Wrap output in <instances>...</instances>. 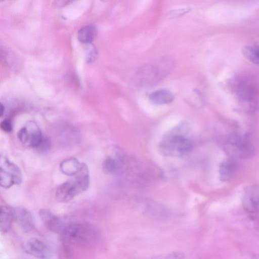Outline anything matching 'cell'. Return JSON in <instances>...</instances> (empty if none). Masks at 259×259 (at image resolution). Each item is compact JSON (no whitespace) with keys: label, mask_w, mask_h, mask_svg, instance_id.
Masks as SVG:
<instances>
[{"label":"cell","mask_w":259,"mask_h":259,"mask_svg":"<svg viewBox=\"0 0 259 259\" xmlns=\"http://www.w3.org/2000/svg\"><path fill=\"white\" fill-rule=\"evenodd\" d=\"M81 163L75 157L68 158L61 161L60 164V169L65 175L74 176L78 171Z\"/></svg>","instance_id":"cell-18"},{"label":"cell","mask_w":259,"mask_h":259,"mask_svg":"<svg viewBox=\"0 0 259 259\" xmlns=\"http://www.w3.org/2000/svg\"><path fill=\"white\" fill-rule=\"evenodd\" d=\"M23 177L21 169L5 156L0 160V184L1 187L9 188L14 185H20Z\"/></svg>","instance_id":"cell-5"},{"label":"cell","mask_w":259,"mask_h":259,"mask_svg":"<svg viewBox=\"0 0 259 259\" xmlns=\"http://www.w3.org/2000/svg\"><path fill=\"white\" fill-rule=\"evenodd\" d=\"M173 94L169 90L161 89L151 93L149 96L151 103L156 105L169 104L174 100Z\"/></svg>","instance_id":"cell-16"},{"label":"cell","mask_w":259,"mask_h":259,"mask_svg":"<svg viewBox=\"0 0 259 259\" xmlns=\"http://www.w3.org/2000/svg\"><path fill=\"white\" fill-rule=\"evenodd\" d=\"M242 204L248 212H259V187L250 186L247 188L243 197Z\"/></svg>","instance_id":"cell-11"},{"label":"cell","mask_w":259,"mask_h":259,"mask_svg":"<svg viewBox=\"0 0 259 259\" xmlns=\"http://www.w3.org/2000/svg\"><path fill=\"white\" fill-rule=\"evenodd\" d=\"M98 34L97 27L90 24L81 28L77 32L78 40L82 44L88 45L92 44Z\"/></svg>","instance_id":"cell-17"},{"label":"cell","mask_w":259,"mask_h":259,"mask_svg":"<svg viewBox=\"0 0 259 259\" xmlns=\"http://www.w3.org/2000/svg\"><path fill=\"white\" fill-rule=\"evenodd\" d=\"M74 179L78 182L83 192L86 191L90 186V174L88 165L81 163L78 171L74 175Z\"/></svg>","instance_id":"cell-19"},{"label":"cell","mask_w":259,"mask_h":259,"mask_svg":"<svg viewBox=\"0 0 259 259\" xmlns=\"http://www.w3.org/2000/svg\"><path fill=\"white\" fill-rule=\"evenodd\" d=\"M5 1H6V0H1V2Z\"/></svg>","instance_id":"cell-28"},{"label":"cell","mask_w":259,"mask_h":259,"mask_svg":"<svg viewBox=\"0 0 259 259\" xmlns=\"http://www.w3.org/2000/svg\"><path fill=\"white\" fill-rule=\"evenodd\" d=\"M119 165L118 161L112 157L105 159L102 164L103 171L106 174H113L117 172Z\"/></svg>","instance_id":"cell-20"},{"label":"cell","mask_w":259,"mask_h":259,"mask_svg":"<svg viewBox=\"0 0 259 259\" xmlns=\"http://www.w3.org/2000/svg\"><path fill=\"white\" fill-rule=\"evenodd\" d=\"M39 214L43 223L50 230L59 234L67 223L46 209H40Z\"/></svg>","instance_id":"cell-12"},{"label":"cell","mask_w":259,"mask_h":259,"mask_svg":"<svg viewBox=\"0 0 259 259\" xmlns=\"http://www.w3.org/2000/svg\"><path fill=\"white\" fill-rule=\"evenodd\" d=\"M85 59L88 63H92L95 61L98 57V50L92 43L85 45Z\"/></svg>","instance_id":"cell-21"},{"label":"cell","mask_w":259,"mask_h":259,"mask_svg":"<svg viewBox=\"0 0 259 259\" xmlns=\"http://www.w3.org/2000/svg\"><path fill=\"white\" fill-rule=\"evenodd\" d=\"M101 1H103V2H107V1H109V0H101Z\"/></svg>","instance_id":"cell-27"},{"label":"cell","mask_w":259,"mask_h":259,"mask_svg":"<svg viewBox=\"0 0 259 259\" xmlns=\"http://www.w3.org/2000/svg\"><path fill=\"white\" fill-rule=\"evenodd\" d=\"M190 126L181 122L167 132L159 143L161 153L166 156L179 157L188 154L192 149L193 141L187 137Z\"/></svg>","instance_id":"cell-1"},{"label":"cell","mask_w":259,"mask_h":259,"mask_svg":"<svg viewBox=\"0 0 259 259\" xmlns=\"http://www.w3.org/2000/svg\"><path fill=\"white\" fill-rule=\"evenodd\" d=\"M23 248L26 253L37 258H49L52 255L50 247L44 241L36 238H32L27 240Z\"/></svg>","instance_id":"cell-9"},{"label":"cell","mask_w":259,"mask_h":259,"mask_svg":"<svg viewBox=\"0 0 259 259\" xmlns=\"http://www.w3.org/2000/svg\"><path fill=\"white\" fill-rule=\"evenodd\" d=\"M1 127L3 131L10 133L12 130V125L11 120L8 118L4 119L1 123Z\"/></svg>","instance_id":"cell-25"},{"label":"cell","mask_w":259,"mask_h":259,"mask_svg":"<svg viewBox=\"0 0 259 259\" xmlns=\"http://www.w3.org/2000/svg\"><path fill=\"white\" fill-rule=\"evenodd\" d=\"M0 111H1V112H1V113H0L1 116H2L4 113V111H5L4 106L2 104H1Z\"/></svg>","instance_id":"cell-26"},{"label":"cell","mask_w":259,"mask_h":259,"mask_svg":"<svg viewBox=\"0 0 259 259\" xmlns=\"http://www.w3.org/2000/svg\"><path fill=\"white\" fill-rule=\"evenodd\" d=\"M83 192L74 179H70L60 185L55 193V198L59 202H67Z\"/></svg>","instance_id":"cell-7"},{"label":"cell","mask_w":259,"mask_h":259,"mask_svg":"<svg viewBox=\"0 0 259 259\" xmlns=\"http://www.w3.org/2000/svg\"><path fill=\"white\" fill-rule=\"evenodd\" d=\"M175 62L167 57L157 59L141 67L135 75V82L141 87L159 83L172 71Z\"/></svg>","instance_id":"cell-2"},{"label":"cell","mask_w":259,"mask_h":259,"mask_svg":"<svg viewBox=\"0 0 259 259\" xmlns=\"http://www.w3.org/2000/svg\"><path fill=\"white\" fill-rule=\"evenodd\" d=\"M76 0H53L52 5L54 8L60 9L64 8Z\"/></svg>","instance_id":"cell-24"},{"label":"cell","mask_w":259,"mask_h":259,"mask_svg":"<svg viewBox=\"0 0 259 259\" xmlns=\"http://www.w3.org/2000/svg\"><path fill=\"white\" fill-rule=\"evenodd\" d=\"M15 220V208L9 205H3L0 209V227L2 233L8 232Z\"/></svg>","instance_id":"cell-14"},{"label":"cell","mask_w":259,"mask_h":259,"mask_svg":"<svg viewBox=\"0 0 259 259\" xmlns=\"http://www.w3.org/2000/svg\"><path fill=\"white\" fill-rule=\"evenodd\" d=\"M225 148L233 158H247L251 157L254 148L249 139L238 134L229 136L225 141Z\"/></svg>","instance_id":"cell-4"},{"label":"cell","mask_w":259,"mask_h":259,"mask_svg":"<svg viewBox=\"0 0 259 259\" xmlns=\"http://www.w3.org/2000/svg\"><path fill=\"white\" fill-rule=\"evenodd\" d=\"M238 169V164L235 159L231 158L225 160L219 168L220 179L223 182L232 180L237 174Z\"/></svg>","instance_id":"cell-13"},{"label":"cell","mask_w":259,"mask_h":259,"mask_svg":"<svg viewBox=\"0 0 259 259\" xmlns=\"http://www.w3.org/2000/svg\"><path fill=\"white\" fill-rule=\"evenodd\" d=\"M51 147V140L48 137L46 136H44L41 142L38 146V147L36 149V150L39 152L45 153L50 150Z\"/></svg>","instance_id":"cell-22"},{"label":"cell","mask_w":259,"mask_h":259,"mask_svg":"<svg viewBox=\"0 0 259 259\" xmlns=\"http://www.w3.org/2000/svg\"><path fill=\"white\" fill-rule=\"evenodd\" d=\"M190 11V10L188 8L172 10L169 12L168 16L171 19L176 18L185 15Z\"/></svg>","instance_id":"cell-23"},{"label":"cell","mask_w":259,"mask_h":259,"mask_svg":"<svg viewBox=\"0 0 259 259\" xmlns=\"http://www.w3.org/2000/svg\"><path fill=\"white\" fill-rule=\"evenodd\" d=\"M44 135L33 121H30L18 132V137L22 143L36 149L41 142Z\"/></svg>","instance_id":"cell-6"},{"label":"cell","mask_w":259,"mask_h":259,"mask_svg":"<svg viewBox=\"0 0 259 259\" xmlns=\"http://www.w3.org/2000/svg\"><path fill=\"white\" fill-rule=\"evenodd\" d=\"M258 90L256 85L249 81L240 82L237 90L238 99L243 102L249 103L251 107H259V98L257 97Z\"/></svg>","instance_id":"cell-8"},{"label":"cell","mask_w":259,"mask_h":259,"mask_svg":"<svg viewBox=\"0 0 259 259\" xmlns=\"http://www.w3.org/2000/svg\"><path fill=\"white\" fill-rule=\"evenodd\" d=\"M241 51L247 60L259 65V37L244 46Z\"/></svg>","instance_id":"cell-15"},{"label":"cell","mask_w":259,"mask_h":259,"mask_svg":"<svg viewBox=\"0 0 259 259\" xmlns=\"http://www.w3.org/2000/svg\"><path fill=\"white\" fill-rule=\"evenodd\" d=\"M15 220L26 233L30 232L35 229V221L33 215L24 207L15 208Z\"/></svg>","instance_id":"cell-10"},{"label":"cell","mask_w":259,"mask_h":259,"mask_svg":"<svg viewBox=\"0 0 259 259\" xmlns=\"http://www.w3.org/2000/svg\"><path fill=\"white\" fill-rule=\"evenodd\" d=\"M60 235L65 245L79 247L93 245L98 237L96 228L87 222L67 223Z\"/></svg>","instance_id":"cell-3"}]
</instances>
